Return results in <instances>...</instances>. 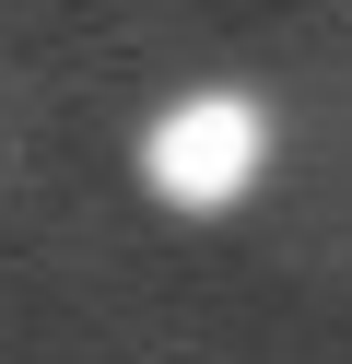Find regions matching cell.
<instances>
[{
	"label": "cell",
	"mask_w": 352,
	"mask_h": 364,
	"mask_svg": "<svg viewBox=\"0 0 352 364\" xmlns=\"http://www.w3.org/2000/svg\"><path fill=\"white\" fill-rule=\"evenodd\" d=\"M258 176H270V106L235 82H200L141 118V188L164 212H235Z\"/></svg>",
	"instance_id": "obj_1"
}]
</instances>
